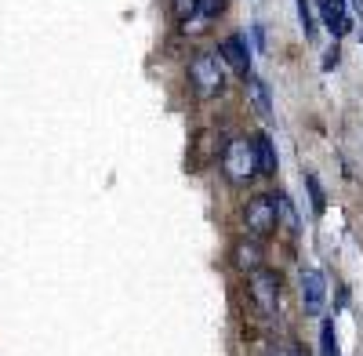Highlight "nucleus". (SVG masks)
Returning a JSON list of instances; mask_svg holds the SVG:
<instances>
[{
	"instance_id": "obj_1",
	"label": "nucleus",
	"mask_w": 363,
	"mask_h": 356,
	"mask_svg": "<svg viewBox=\"0 0 363 356\" xmlns=\"http://www.w3.org/2000/svg\"><path fill=\"white\" fill-rule=\"evenodd\" d=\"M222 174L233 189H247L258 178V164H255V150L251 138H233L222 150Z\"/></svg>"
},
{
	"instance_id": "obj_2",
	"label": "nucleus",
	"mask_w": 363,
	"mask_h": 356,
	"mask_svg": "<svg viewBox=\"0 0 363 356\" xmlns=\"http://www.w3.org/2000/svg\"><path fill=\"white\" fill-rule=\"evenodd\" d=\"M189 84H193L196 99H203V102L218 99L225 91V66H222V58L211 55V51L193 55V62H189Z\"/></svg>"
},
{
	"instance_id": "obj_3",
	"label": "nucleus",
	"mask_w": 363,
	"mask_h": 356,
	"mask_svg": "<svg viewBox=\"0 0 363 356\" xmlns=\"http://www.w3.org/2000/svg\"><path fill=\"white\" fill-rule=\"evenodd\" d=\"M244 229L251 240H269L272 233L280 229V218H277V193H258L244 204Z\"/></svg>"
},
{
	"instance_id": "obj_4",
	"label": "nucleus",
	"mask_w": 363,
	"mask_h": 356,
	"mask_svg": "<svg viewBox=\"0 0 363 356\" xmlns=\"http://www.w3.org/2000/svg\"><path fill=\"white\" fill-rule=\"evenodd\" d=\"M247 294L262 316H277L280 313V273L272 269H258L247 277Z\"/></svg>"
},
{
	"instance_id": "obj_5",
	"label": "nucleus",
	"mask_w": 363,
	"mask_h": 356,
	"mask_svg": "<svg viewBox=\"0 0 363 356\" xmlns=\"http://www.w3.org/2000/svg\"><path fill=\"white\" fill-rule=\"evenodd\" d=\"M218 58H222V66H229L236 77H251V48H247V37L244 33H229L222 44H218Z\"/></svg>"
},
{
	"instance_id": "obj_6",
	"label": "nucleus",
	"mask_w": 363,
	"mask_h": 356,
	"mask_svg": "<svg viewBox=\"0 0 363 356\" xmlns=\"http://www.w3.org/2000/svg\"><path fill=\"white\" fill-rule=\"evenodd\" d=\"M301 284V306H306V316H320L327 306V280L320 269H301L298 277Z\"/></svg>"
},
{
	"instance_id": "obj_7",
	"label": "nucleus",
	"mask_w": 363,
	"mask_h": 356,
	"mask_svg": "<svg viewBox=\"0 0 363 356\" xmlns=\"http://www.w3.org/2000/svg\"><path fill=\"white\" fill-rule=\"evenodd\" d=\"M229 262L236 265L240 273H258V269H265V244L262 240H251V236H244V240H236L233 247H229Z\"/></svg>"
},
{
	"instance_id": "obj_8",
	"label": "nucleus",
	"mask_w": 363,
	"mask_h": 356,
	"mask_svg": "<svg viewBox=\"0 0 363 356\" xmlns=\"http://www.w3.org/2000/svg\"><path fill=\"white\" fill-rule=\"evenodd\" d=\"M316 8H320V18H323V26L330 29V37H335V40H342L349 29H352L345 0H316Z\"/></svg>"
},
{
	"instance_id": "obj_9",
	"label": "nucleus",
	"mask_w": 363,
	"mask_h": 356,
	"mask_svg": "<svg viewBox=\"0 0 363 356\" xmlns=\"http://www.w3.org/2000/svg\"><path fill=\"white\" fill-rule=\"evenodd\" d=\"M251 150H255L258 174H277V167H280V157H277V145H272V135H269V131H258V135H251Z\"/></svg>"
},
{
	"instance_id": "obj_10",
	"label": "nucleus",
	"mask_w": 363,
	"mask_h": 356,
	"mask_svg": "<svg viewBox=\"0 0 363 356\" xmlns=\"http://www.w3.org/2000/svg\"><path fill=\"white\" fill-rule=\"evenodd\" d=\"M247 95H251L255 113L269 121V116H272V95H269V84H265L258 73H251V77H247Z\"/></svg>"
},
{
	"instance_id": "obj_11",
	"label": "nucleus",
	"mask_w": 363,
	"mask_h": 356,
	"mask_svg": "<svg viewBox=\"0 0 363 356\" xmlns=\"http://www.w3.org/2000/svg\"><path fill=\"white\" fill-rule=\"evenodd\" d=\"M277 218H280V226H284L291 236L301 229V218H298V211H294V204L287 200V193H277Z\"/></svg>"
},
{
	"instance_id": "obj_12",
	"label": "nucleus",
	"mask_w": 363,
	"mask_h": 356,
	"mask_svg": "<svg viewBox=\"0 0 363 356\" xmlns=\"http://www.w3.org/2000/svg\"><path fill=\"white\" fill-rule=\"evenodd\" d=\"M301 178H306V189H309V204H313V215H323V211H327V193H323V186H320V178H316L313 171H306Z\"/></svg>"
},
{
	"instance_id": "obj_13",
	"label": "nucleus",
	"mask_w": 363,
	"mask_h": 356,
	"mask_svg": "<svg viewBox=\"0 0 363 356\" xmlns=\"http://www.w3.org/2000/svg\"><path fill=\"white\" fill-rule=\"evenodd\" d=\"M320 352H323V356H342V352H338L335 320H323V323H320Z\"/></svg>"
},
{
	"instance_id": "obj_14",
	"label": "nucleus",
	"mask_w": 363,
	"mask_h": 356,
	"mask_svg": "<svg viewBox=\"0 0 363 356\" xmlns=\"http://www.w3.org/2000/svg\"><path fill=\"white\" fill-rule=\"evenodd\" d=\"M298 4V22H301V33L306 40H316V15H313V4L309 0H294Z\"/></svg>"
},
{
	"instance_id": "obj_15",
	"label": "nucleus",
	"mask_w": 363,
	"mask_h": 356,
	"mask_svg": "<svg viewBox=\"0 0 363 356\" xmlns=\"http://www.w3.org/2000/svg\"><path fill=\"white\" fill-rule=\"evenodd\" d=\"M225 11V0H196V18H203V22H211V18H218Z\"/></svg>"
},
{
	"instance_id": "obj_16",
	"label": "nucleus",
	"mask_w": 363,
	"mask_h": 356,
	"mask_svg": "<svg viewBox=\"0 0 363 356\" xmlns=\"http://www.w3.org/2000/svg\"><path fill=\"white\" fill-rule=\"evenodd\" d=\"M338 58H342V48H338V44H330L327 55H323V69H335V66H338Z\"/></svg>"
},
{
	"instance_id": "obj_17",
	"label": "nucleus",
	"mask_w": 363,
	"mask_h": 356,
	"mask_svg": "<svg viewBox=\"0 0 363 356\" xmlns=\"http://www.w3.org/2000/svg\"><path fill=\"white\" fill-rule=\"evenodd\" d=\"M251 40H255V51H265V26L262 22L251 26Z\"/></svg>"
},
{
	"instance_id": "obj_18",
	"label": "nucleus",
	"mask_w": 363,
	"mask_h": 356,
	"mask_svg": "<svg viewBox=\"0 0 363 356\" xmlns=\"http://www.w3.org/2000/svg\"><path fill=\"white\" fill-rule=\"evenodd\" d=\"M272 356H301V352H298V349H291V345H284V349H277Z\"/></svg>"
},
{
	"instance_id": "obj_19",
	"label": "nucleus",
	"mask_w": 363,
	"mask_h": 356,
	"mask_svg": "<svg viewBox=\"0 0 363 356\" xmlns=\"http://www.w3.org/2000/svg\"><path fill=\"white\" fill-rule=\"evenodd\" d=\"M345 4H352V8H356V11L363 15V0H345Z\"/></svg>"
},
{
	"instance_id": "obj_20",
	"label": "nucleus",
	"mask_w": 363,
	"mask_h": 356,
	"mask_svg": "<svg viewBox=\"0 0 363 356\" xmlns=\"http://www.w3.org/2000/svg\"><path fill=\"white\" fill-rule=\"evenodd\" d=\"M359 40H363V33H359Z\"/></svg>"
}]
</instances>
